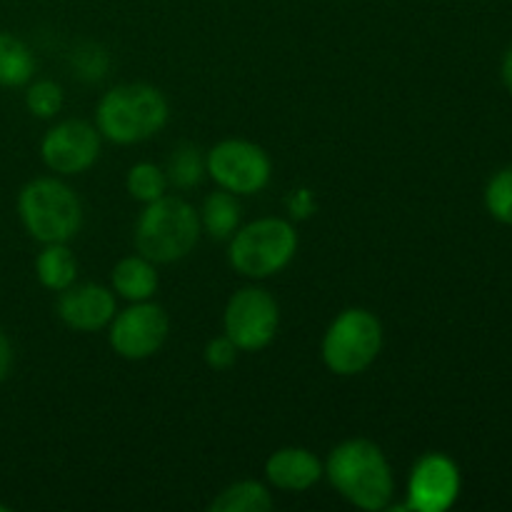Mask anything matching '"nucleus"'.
<instances>
[{
	"instance_id": "f257e3e1",
	"label": "nucleus",
	"mask_w": 512,
	"mask_h": 512,
	"mask_svg": "<svg viewBox=\"0 0 512 512\" xmlns=\"http://www.w3.org/2000/svg\"><path fill=\"white\" fill-rule=\"evenodd\" d=\"M325 478L350 505L368 512L385 510L393 500L395 480L383 450L365 438H353L330 450Z\"/></svg>"
},
{
	"instance_id": "f03ea898",
	"label": "nucleus",
	"mask_w": 512,
	"mask_h": 512,
	"mask_svg": "<svg viewBox=\"0 0 512 512\" xmlns=\"http://www.w3.org/2000/svg\"><path fill=\"white\" fill-rule=\"evenodd\" d=\"M168 100L148 83H123L110 88L95 108L100 138L115 145L145 143L168 123Z\"/></svg>"
},
{
	"instance_id": "7ed1b4c3",
	"label": "nucleus",
	"mask_w": 512,
	"mask_h": 512,
	"mask_svg": "<svg viewBox=\"0 0 512 512\" xmlns=\"http://www.w3.org/2000/svg\"><path fill=\"white\" fill-rule=\"evenodd\" d=\"M200 215L188 200L163 195L145 205L135 223L133 243L143 258L155 265H170L188 258L198 245Z\"/></svg>"
},
{
	"instance_id": "20e7f679",
	"label": "nucleus",
	"mask_w": 512,
	"mask_h": 512,
	"mask_svg": "<svg viewBox=\"0 0 512 512\" xmlns=\"http://www.w3.org/2000/svg\"><path fill=\"white\" fill-rule=\"evenodd\" d=\"M18 218L40 245L68 243L80 233L83 205L63 180L35 178L18 193Z\"/></svg>"
},
{
	"instance_id": "39448f33",
	"label": "nucleus",
	"mask_w": 512,
	"mask_h": 512,
	"mask_svg": "<svg viewBox=\"0 0 512 512\" xmlns=\"http://www.w3.org/2000/svg\"><path fill=\"white\" fill-rule=\"evenodd\" d=\"M298 253V233L285 218H258L233 233L228 260L235 273L265 280L288 268Z\"/></svg>"
},
{
	"instance_id": "423d86ee",
	"label": "nucleus",
	"mask_w": 512,
	"mask_h": 512,
	"mask_svg": "<svg viewBox=\"0 0 512 512\" xmlns=\"http://www.w3.org/2000/svg\"><path fill=\"white\" fill-rule=\"evenodd\" d=\"M383 350V325L365 308H348L328 325L323 335V363L340 378L365 373Z\"/></svg>"
},
{
	"instance_id": "0eeeda50",
	"label": "nucleus",
	"mask_w": 512,
	"mask_h": 512,
	"mask_svg": "<svg viewBox=\"0 0 512 512\" xmlns=\"http://www.w3.org/2000/svg\"><path fill=\"white\" fill-rule=\"evenodd\" d=\"M205 170L220 190L233 195H255L268 188L273 163L260 145L250 140H220L205 155Z\"/></svg>"
},
{
	"instance_id": "6e6552de",
	"label": "nucleus",
	"mask_w": 512,
	"mask_h": 512,
	"mask_svg": "<svg viewBox=\"0 0 512 512\" xmlns=\"http://www.w3.org/2000/svg\"><path fill=\"white\" fill-rule=\"evenodd\" d=\"M280 325V308L273 295L263 288L238 290L230 295L223 313L225 335L243 353H258L273 343Z\"/></svg>"
},
{
	"instance_id": "1a4fd4ad",
	"label": "nucleus",
	"mask_w": 512,
	"mask_h": 512,
	"mask_svg": "<svg viewBox=\"0 0 512 512\" xmlns=\"http://www.w3.org/2000/svg\"><path fill=\"white\" fill-rule=\"evenodd\" d=\"M170 333V318L158 303H133L115 313L108 325V340L115 355L125 360H148L165 345Z\"/></svg>"
},
{
	"instance_id": "9d476101",
	"label": "nucleus",
	"mask_w": 512,
	"mask_h": 512,
	"mask_svg": "<svg viewBox=\"0 0 512 512\" xmlns=\"http://www.w3.org/2000/svg\"><path fill=\"white\" fill-rule=\"evenodd\" d=\"M100 155V133L85 120H63L40 140L45 168L58 175H80L95 165Z\"/></svg>"
},
{
	"instance_id": "9b49d317",
	"label": "nucleus",
	"mask_w": 512,
	"mask_h": 512,
	"mask_svg": "<svg viewBox=\"0 0 512 512\" xmlns=\"http://www.w3.org/2000/svg\"><path fill=\"white\" fill-rule=\"evenodd\" d=\"M460 495V470L448 455L428 453L415 463L408 480L405 510L443 512L453 508Z\"/></svg>"
},
{
	"instance_id": "f8f14e48",
	"label": "nucleus",
	"mask_w": 512,
	"mask_h": 512,
	"mask_svg": "<svg viewBox=\"0 0 512 512\" xmlns=\"http://www.w3.org/2000/svg\"><path fill=\"white\" fill-rule=\"evenodd\" d=\"M115 295L105 285H70L58 298V318L75 333H95L115 318Z\"/></svg>"
},
{
	"instance_id": "ddd939ff",
	"label": "nucleus",
	"mask_w": 512,
	"mask_h": 512,
	"mask_svg": "<svg viewBox=\"0 0 512 512\" xmlns=\"http://www.w3.org/2000/svg\"><path fill=\"white\" fill-rule=\"evenodd\" d=\"M325 473L318 455L305 448H280L265 460V478L273 488L285 493H305Z\"/></svg>"
},
{
	"instance_id": "4468645a",
	"label": "nucleus",
	"mask_w": 512,
	"mask_h": 512,
	"mask_svg": "<svg viewBox=\"0 0 512 512\" xmlns=\"http://www.w3.org/2000/svg\"><path fill=\"white\" fill-rule=\"evenodd\" d=\"M110 283H113V290L120 295V298L130 300V303H143V300H150L158 290V270H155V263H150L143 255H128V258L120 260L118 265L110 273Z\"/></svg>"
},
{
	"instance_id": "2eb2a0df",
	"label": "nucleus",
	"mask_w": 512,
	"mask_h": 512,
	"mask_svg": "<svg viewBox=\"0 0 512 512\" xmlns=\"http://www.w3.org/2000/svg\"><path fill=\"white\" fill-rule=\"evenodd\" d=\"M35 278L45 290L63 293L78 278V260L68 243H48L35 258Z\"/></svg>"
},
{
	"instance_id": "dca6fc26",
	"label": "nucleus",
	"mask_w": 512,
	"mask_h": 512,
	"mask_svg": "<svg viewBox=\"0 0 512 512\" xmlns=\"http://www.w3.org/2000/svg\"><path fill=\"white\" fill-rule=\"evenodd\" d=\"M200 228L213 240H230L240 225V203L238 195L228 190H218L205 198L200 210Z\"/></svg>"
},
{
	"instance_id": "f3484780",
	"label": "nucleus",
	"mask_w": 512,
	"mask_h": 512,
	"mask_svg": "<svg viewBox=\"0 0 512 512\" xmlns=\"http://www.w3.org/2000/svg\"><path fill=\"white\" fill-rule=\"evenodd\" d=\"M35 58L28 45L10 33H0V88H20L30 83Z\"/></svg>"
},
{
	"instance_id": "a211bd4d",
	"label": "nucleus",
	"mask_w": 512,
	"mask_h": 512,
	"mask_svg": "<svg viewBox=\"0 0 512 512\" xmlns=\"http://www.w3.org/2000/svg\"><path fill=\"white\" fill-rule=\"evenodd\" d=\"M273 508V495L258 480H240L228 485L210 503L213 512H268Z\"/></svg>"
},
{
	"instance_id": "6ab92c4d",
	"label": "nucleus",
	"mask_w": 512,
	"mask_h": 512,
	"mask_svg": "<svg viewBox=\"0 0 512 512\" xmlns=\"http://www.w3.org/2000/svg\"><path fill=\"white\" fill-rule=\"evenodd\" d=\"M165 175H168V183L175 185V188H195V185H200V180L208 175V170H205V155L200 153L198 145L180 143L178 148L173 150V155H170Z\"/></svg>"
},
{
	"instance_id": "aec40b11",
	"label": "nucleus",
	"mask_w": 512,
	"mask_h": 512,
	"mask_svg": "<svg viewBox=\"0 0 512 512\" xmlns=\"http://www.w3.org/2000/svg\"><path fill=\"white\" fill-rule=\"evenodd\" d=\"M168 175L165 170H160L153 163H135L128 170V178H125V188H128L130 198L138 200V203L148 205L153 200L163 198L168 193Z\"/></svg>"
},
{
	"instance_id": "412c9836",
	"label": "nucleus",
	"mask_w": 512,
	"mask_h": 512,
	"mask_svg": "<svg viewBox=\"0 0 512 512\" xmlns=\"http://www.w3.org/2000/svg\"><path fill=\"white\" fill-rule=\"evenodd\" d=\"M485 208L498 223L512 225V168H503L485 188Z\"/></svg>"
},
{
	"instance_id": "4be33fe9",
	"label": "nucleus",
	"mask_w": 512,
	"mask_h": 512,
	"mask_svg": "<svg viewBox=\"0 0 512 512\" xmlns=\"http://www.w3.org/2000/svg\"><path fill=\"white\" fill-rule=\"evenodd\" d=\"M25 108L40 120H50L63 108V88L53 80H38L25 93Z\"/></svg>"
},
{
	"instance_id": "5701e85b",
	"label": "nucleus",
	"mask_w": 512,
	"mask_h": 512,
	"mask_svg": "<svg viewBox=\"0 0 512 512\" xmlns=\"http://www.w3.org/2000/svg\"><path fill=\"white\" fill-rule=\"evenodd\" d=\"M238 345L228 338V335H220V338H213L208 345H205V363L213 370H228L233 368L235 360H238Z\"/></svg>"
},
{
	"instance_id": "b1692460",
	"label": "nucleus",
	"mask_w": 512,
	"mask_h": 512,
	"mask_svg": "<svg viewBox=\"0 0 512 512\" xmlns=\"http://www.w3.org/2000/svg\"><path fill=\"white\" fill-rule=\"evenodd\" d=\"M288 210L293 218H308L315 210V200L308 190H293L288 198Z\"/></svg>"
},
{
	"instance_id": "393cba45",
	"label": "nucleus",
	"mask_w": 512,
	"mask_h": 512,
	"mask_svg": "<svg viewBox=\"0 0 512 512\" xmlns=\"http://www.w3.org/2000/svg\"><path fill=\"white\" fill-rule=\"evenodd\" d=\"M10 368H13V345H10L8 335L0 330V383L8 378Z\"/></svg>"
},
{
	"instance_id": "a878e982",
	"label": "nucleus",
	"mask_w": 512,
	"mask_h": 512,
	"mask_svg": "<svg viewBox=\"0 0 512 512\" xmlns=\"http://www.w3.org/2000/svg\"><path fill=\"white\" fill-rule=\"evenodd\" d=\"M503 83L512 93V48L505 53V60H503Z\"/></svg>"
},
{
	"instance_id": "bb28decb",
	"label": "nucleus",
	"mask_w": 512,
	"mask_h": 512,
	"mask_svg": "<svg viewBox=\"0 0 512 512\" xmlns=\"http://www.w3.org/2000/svg\"><path fill=\"white\" fill-rule=\"evenodd\" d=\"M10 508H8V505H0V512H8Z\"/></svg>"
}]
</instances>
